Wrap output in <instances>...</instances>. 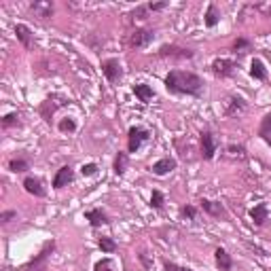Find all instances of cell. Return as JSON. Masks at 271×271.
Instances as JSON below:
<instances>
[{
  "label": "cell",
  "instance_id": "cell-1",
  "mask_svg": "<svg viewBox=\"0 0 271 271\" xmlns=\"http://www.w3.org/2000/svg\"><path fill=\"white\" fill-rule=\"evenodd\" d=\"M165 87L172 94H187V96H201L203 81L197 74L185 70H172L165 76Z\"/></svg>",
  "mask_w": 271,
  "mask_h": 271
},
{
  "label": "cell",
  "instance_id": "cell-2",
  "mask_svg": "<svg viewBox=\"0 0 271 271\" xmlns=\"http://www.w3.org/2000/svg\"><path fill=\"white\" fill-rule=\"evenodd\" d=\"M53 248H55V242L51 239V242H47L45 246H43V250L38 252L34 259L30 261V263H25V265H21L17 271H47V259H49V254L53 252Z\"/></svg>",
  "mask_w": 271,
  "mask_h": 271
},
{
  "label": "cell",
  "instance_id": "cell-3",
  "mask_svg": "<svg viewBox=\"0 0 271 271\" xmlns=\"http://www.w3.org/2000/svg\"><path fill=\"white\" fill-rule=\"evenodd\" d=\"M102 70H104L106 79H108L110 83H119L121 76H123V70H121L119 59H106L104 64H102Z\"/></svg>",
  "mask_w": 271,
  "mask_h": 271
},
{
  "label": "cell",
  "instance_id": "cell-4",
  "mask_svg": "<svg viewBox=\"0 0 271 271\" xmlns=\"http://www.w3.org/2000/svg\"><path fill=\"white\" fill-rule=\"evenodd\" d=\"M235 64L231 62V59H216L214 64H212V72L216 74V76H221V79H225V76H231L235 72Z\"/></svg>",
  "mask_w": 271,
  "mask_h": 271
},
{
  "label": "cell",
  "instance_id": "cell-5",
  "mask_svg": "<svg viewBox=\"0 0 271 271\" xmlns=\"http://www.w3.org/2000/svg\"><path fill=\"white\" fill-rule=\"evenodd\" d=\"M146 138H148V132L144 127H132L130 130V153H136Z\"/></svg>",
  "mask_w": 271,
  "mask_h": 271
},
{
  "label": "cell",
  "instance_id": "cell-6",
  "mask_svg": "<svg viewBox=\"0 0 271 271\" xmlns=\"http://www.w3.org/2000/svg\"><path fill=\"white\" fill-rule=\"evenodd\" d=\"M214 153H216V140H214V136L210 132L201 134V155H203V159H212Z\"/></svg>",
  "mask_w": 271,
  "mask_h": 271
},
{
  "label": "cell",
  "instance_id": "cell-7",
  "mask_svg": "<svg viewBox=\"0 0 271 271\" xmlns=\"http://www.w3.org/2000/svg\"><path fill=\"white\" fill-rule=\"evenodd\" d=\"M159 53L163 55V57H180V59H189V57H193V51H189V49H183V47H174V45H170V47H161V51Z\"/></svg>",
  "mask_w": 271,
  "mask_h": 271
},
{
  "label": "cell",
  "instance_id": "cell-8",
  "mask_svg": "<svg viewBox=\"0 0 271 271\" xmlns=\"http://www.w3.org/2000/svg\"><path fill=\"white\" fill-rule=\"evenodd\" d=\"M155 38V34L150 32V30H136L134 34H132V38H130V45L132 47H146L150 41Z\"/></svg>",
  "mask_w": 271,
  "mask_h": 271
},
{
  "label": "cell",
  "instance_id": "cell-9",
  "mask_svg": "<svg viewBox=\"0 0 271 271\" xmlns=\"http://www.w3.org/2000/svg\"><path fill=\"white\" fill-rule=\"evenodd\" d=\"M72 167L70 165H64L62 167V170L55 174V178H53V187L55 189H64V187H66L68 183H72Z\"/></svg>",
  "mask_w": 271,
  "mask_h": 271
},
{
  "label": "cell",
  "instance_id": "cell-10",
  "mask_svg": "<svg viewBox=\"0 0 271 271\" xmlns=\"http://www.w3.org/2000/svg\"><path fill=\"white\" fill-rule=\"evenodd\" d=\"M176 167V161L174 159H170V157H163V159H159L157 163L153 165V172L157 174V176H165L167 172H172Z\"/></svg>",
  "mask_w": 271,
  "mask_h": 271
},
{
  "label": "cell",
  "instance_id": "cell-11",
  "mask_svg": "<svg viewBox=\"0 0 271 271\" xmlns=\"http://www.w3.org/2000/svg\"><path fill=\"white\" fill-rule=\"evenodd\" d=\"M214 256H216V265L221 267V271H231V269H233V261H231V256L227 254V250L218 248L214 252Z\"/></svg>",
  "mask_w": 271,
  "mask_h": 271
},
{
  "label": "cell",
  "instance_id": "cell-12",
  "mask_svg": "<svg viewBox=\"0 0 271 271\" xmlns=\"http://www.w3.org/2000/svg\"><path fill=\"white\" fill-rule=\"evenodd\" d=\"M244 108H246V104H244V100L242 98H229L227 100V108H225V114L227 117H233V114H237V112H242Z\"/></svg>",
  "mask_w": 271,
  "mask_h": 271
},
{
  "label": "cell",
  "instance_id": "cell-13",
  "mask_svg": "<svg viewBox=\"0 0 271 271\" xmlns=\"http://www.w3.org/2000/svg\"><path fill=\"white\" fill-rule=\"evenodd\" d=\"M23 187H25V191L32 193V195H36V197L45 195V189H43V185H41V180H38V178H25Z\"/></svg>",
  "mask_w": 271,
  "mask_h": 271
},
{
  "label": "cell",
  "instance_id": "cell-14",
  "mask_svg": "<svg viewBox=\"0 0 271 271\" xmlns=\"http://www.w3.org/2000/svg\"><path fill=\"white\" fill-rule=\"evenodd\" d=\"M201 203V208L208 212V214H212V216H225V208L218 201H210V199H201L199 201Z\"/></svg>",
  "mask_w": 271,
  "mask_h": 271
},
{
  "label": "cell",
  "instance_id": "cell-15",
  "mask_svg": "<svg viewBox=\"0 0 271 271\" xmlns=\"http://www.w3.org/2000/svg\"><path fill=\"white\" fill-rule=\"evenodd\" d=\"M250 218L254 221V225H263L267 221V205L265 203L254 205V208L250 210Z\"/></svg>",
  "mask_w": 271,
  "mask_h": 271
},
{
  "label": "cell",
  "instance_id": "cell-16",
  "mask_svg": "<svg viewBox=\"0 0 271 271\" xmlns=\"http://www.w3.org/2000/svg\"><path fill=\"white\" fill-rule=\"evenodd\" d=\"M259 136L267 142V144L271 146V112L265 114V119L261 121V127H259Z\"/></svg>",
  "mask_w": 271,
  "mask_h": 271
},
{
  "label": "cell",
  "instance_id": "cell-17",
  "mask_svg": "<svg viewBox=\"0 0 271 271\" xmlns=\"http://www.w3.org/2000/svg\"><path fill=\"white\" fill-rule=\"evenodd\" d=\"M15 34H17L19 41L23 43V47H32V36H30V28H28V25H23V23L15 25Z\"/></svg>",
  "mask_w": 271,
  "mask_h": 271
},
{
  "label": "cell",
  "instance_id": "cell-18",
  "mask_svg": "<svg viewBox=\"0 0 271 271\" xmlns=\"http://www.w3.org/2000/svg\"><path fill=\"white\" fill-rule=\"evenodd\" d=\"M32 11L38 13L41 17H51L53 15V5L51 3H32Z\"/></svg>",
  "mask_w": 271,
  "mask_h": 271
},
{
  "label": "cell",
  "instance_id": "cell-19",
  "mask_svg": "<svg viewBox=\"0 0 271 271\" xmlns=\"http://www.w3.org/2000/svg\"><path fill=\"white\" fill-rule=\"evenodd\" d=\"M87 221H89V225H92V227H100V225H106L108 223L106 216L102 214L100 210H89L87 212Z\"/></svg>",
  "mask_w": 271,
  "mask_h": 271
},
{
  "label": "cell",
  "instance_id": "cell-20",
  "mask_svg": "<svg viewBox=\"0 0 271 271\" xmlns=\"http://www.w3.org/2000/svg\"><path fill=\"white\" fill-rule=\"evenodd\" d=\"M250 74L254 76V79H259V81H263L265 76H267V70H265V66H263V62H261V59H254V62H252Z\"/></svg>",
  "mask_w": 271,
  "mask_h": 271
},
{
  "label": "cell",
  "instance_id": "cell-21",
  "mask_svg": "<svg viewBox=\"0 0 271 271\" xmlns=\"http://www.w3.org/2000/svg\"><path fill=\"white\" fill-rule=\"evenodd\" d=\"M134 94L142 100V102H148L153 98V89L148 85H134Z\"/></svg>",
  "mask_w": 271,
  "mask_h": 271
},
{
  "label": "cell",
  "instance_id": "cell-22",
  "mask_svg": "<svg viewBox=\"0 0 271 271\" xmlns=\"http://www.w3.org/2000/svg\"><path fill=\"white\" fill-rule=\"evenodd\" d=\"M216 23H218V11H216L214 5H210L208 13H205V25H208V28H214Z\"/></svg>",
  "mask_w": 271,
  "mask_h": 271
},
{
  "label": "cell",
  "instance_id": "cell-23",
  "mask_svg": "<svg viewBox=\"0 0 271 271\" xmlns=\"http://www.w3.org/2000/svg\"><path fill=\"white\" fill-rule=\"evenodd\" d=\"M125 167H127V155H125V153H119L117 159H114V172L121 176V174L125 172Z\"/></svg>",
  "mask_w": 271,
  "mask_h": 271
},
{
  "label": "cell",
  "instance_id": "cell-24",
  "mask_svg": "<svg viewBox=\"0 0 271 271\" xmlns=\"http://www.w3.org/2000/svg\"><path fill=\"white\" fill-rule=\"evenodd\" d=\"M9 167L13 172H25V170H28V161H25V159H13L9 163Z\"/></svg>",
  "mask_w": 271,
  "mask_h": 271
},
{
  "label": "cell",
  "instance_id": "cell-25",
  "mask_svg": "<svg viewBox=\"0 0 271 271\" xmlns=\"http://www.w3.org/2000/svg\"><path fill=\"white\" fill-rule=\"evenodd\" d=\"M100 248L104 252H114L117 250V244H114L110 237H100Z\"/></svg>",
  "mask_w": 271,
  "mask_h": 271
},
{
  "label": "cell",
  "instance_id": "cell-26",
  "mask_svg": "<svg viewBox=\"0 0 271 271\" xmlns=\"http://www.w3.org/2000/svg\"><path fill=\"white\" fill-rule=\"evenodd\" d=\"M229 157L231 159H244L246 157V150H244V146H229Z\"/></svg>",
  "mask_w": 271,
  "mask_h": 271
},
{
  "label": "cell",
  "instance_id": "cell-27",
  "mask_svg": "<svg viewBox=\"0 0 271 271\" xmlns=\"http://www.w3.org/2000/svg\"><path fill=\"white\" fill-rule=\"evenodd\" d=\"M150 205H153V208H157V210H161V208H163V195H161V191H153Z\"/></svg>",
  "mask_w": 271,
  "mask_h": 271
},
{
  "label": "cell",
  "instance_id": "cell-28",
  "mask_svg": "<svg viewBox=\"0 0 271 271\" xmlns=\"http://www.w3.org/2000/svg\"><path fill=\"white\" fill-rule=\"evenodd\" d=\"M94 271H112V263H110V259H102V261H98L96 267H94Z\"/></svg>",
  "mask_w": 271,
  "mask_h": 271
},
{
  "label": "cell",
  "instance_id": "cell-29",
  "mask_svg": "<svg viewBox=\"0 0 271 271\" xmlns=\"http://www.w3.org/2000/svg\"><path fill=\"white\" fill-rule=\"evenodd\" d=\"M233 49H235V53H237V51H239V53H246V51L250 49V43L244 41V38H237L235 45H233Z\"/></svg>",
  "mask_w": 271,
  "mask_h": 271
},
{
  "label": "cell",
  "instance_id": "cell-30",
  "mask_svg": "<svg viewBox=\"0 0 271 271\" xmlns=\"http://www.w3.org/2000/svg\"><path fill=\"white\" fill-rule=\"evenodd\" d=\"M180 216L189 218V221H195V208H193V205H185V208L180 210Z\"/></svg>",
  "mask_w": 271,
  "mask_h": 271
},
{
  "label": "cell",
  "instance_id": "cell-31",
  "mask_svg": "<svg viewBox=\"0 0 271 271\" xmlns=\"http://www.w3.org/2000/svg\"><path fill=\"white\" fill-rule=\"evenodd\" d=\"M59 130H62V132H74V130H76V125H74L72 119H64V121L59 123Z\"/></svg>",
  "mask_w": 271,
  "mask_h": 271
},
{
  "label": "cell",
  "instance_id": "cell-32",
  "mask_svg": "<svg viewBox=\"0 0 271 271\" xmlns=\"http://www.w3.org/2000/svg\"><path fill=\"white\" fill-rule=\"evenodd\" d=\"M165 271H193V269L180 267V265H176V263H170V261H167V263H165Z\"/></svg>",
  "mask_w": 271,
  "mask_h": 271
},
{
  "label": "cell",
  "instance_id": "cell-33",
  "mask_svg": "<svg viewBox=\"0 0 271 271\" xmlns=\"http://www.w3.org/2000/svg\"><path fill=\"white\" fill-rule=\"evenodd\" d=\"M83 176H92V174H96L98 172V165L96 163H89V165H83Z\"/></svg>",
  "mask_w": 271,
  "mask_h": 271
},
{
  "label": "cell",
  "instance_id": "cell-34",
  "mask_svg": "<svg viewBox=\"0 0 271 271\" xmlns=\"http://www.w3.org/2000/svg\"><path fill=\"white\" fill-rule=\"evenodd\" d=\"M146 11H148V7H140V9L134 11V15H132V17H136V19H144V17H146Z\"/></svg>",
  "mask_w": 271,
  "mask_h": 271
},
{
  "label": "cell",
  "instance_id": "cell-35",
  "mask_svg": "<svg viewBox=\"0 0 271 271\" xmlns=\"http://www.w3.org/2000/svg\"><path fill=\"white\" fill-rule=\"evenodd\" d=\"M3 123H5V125H13V123H17V114H15V112H13V114H7V117L3 119Z\"/></svg>",
  "mask_w": 271,
  "mask_h": 271
},
{
  "label": "cell",
  "instance_id": "cell-36",
  "mask_svg": "<svg viewBox=\"0 0 271 271\" xmlns=\"http://www.w3.org/2000/svg\"><path fill=\"white\" fill-rule=\"evenodd\" d=\"M148 7V11H161V9H165L167 5L165 3H155V5H146Z\"/></svg>",
  "mask_w": 271,
  "mask_h": 271
},
{
  "label": "cell",
  "instance_id": "cell-37",
  "mask_svg": "<svg viewBox=\"0 0 271 271\" xmlns=\"http://www.w3.org/2000/svg\"><path fill=\"white\" fill-rule=\"evenodd\" d=\"M13 216H15V212H11V210H9V212H3V216H0V221H3V223H9Z\"/></svg>",
  "mask_w": 271,
  "mask_h": 271
}]
</instances>
